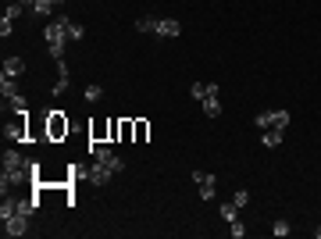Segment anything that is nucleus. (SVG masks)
<instances>
[{
    "mask_svg": "<svg viewBox=\"0 0 321 239\" xmlns=\"http://www.w3.org/2000/svg\"><path fill=\"white\" fill-rule=\"evenodd\" d=\"M43 32H47V50H50V57L61 61V57H64V39H68V18L50 22Z\"/></svg>",
    "mask_w": 321,
    "mask_h": 239,
    "instance_id": "obj_1",
    "label": "nucleus"
},
{
    "mask_svg": "<svg viewBox=\"0 0 321 239\" xmlns=\"http://www.w3.org/2000/svg\"><path fill=\"white\" fill-rule=\"evenodd\" d=\"M90 153H93V161H100V165H107L111 172H122L125 165H122V157H118L111 146H90Z\"/></svg>",
    "mask_w": 321,
    "mask_h": 239,
    "instance_id": "obj_2",
    "label": "nucleus"
},
{
    "mask_svg": "<svg viewBox=\"0 0 321 239\" xmlns=\"http://www.w3.org/2000/svg\"><path fill=\"white\" fill-rule=\"evenodd\" d=\"M193 182L200 186V200H214L218 182H214V175H211V172H193Z\"/></svg>",
    "mask_w": 321,
    "mask_h": 239,
    "instance_id": "obj_3",
    "label": "nucleus"
},
{
    "mask_svg": "<svg viewBox=\"0 0 321 239\" xmlns=\"http://www.w3.org/2000/svg\"><path fill=\"white\" fill-rule=\"evenodd\" d=\"M218 90H221V86L207 83V97L200 100V104H204V114H207V118H218V114H221V100H218Z\"/></svg>",
    "mask_w": 321,
    "mask_h": 239,
    "instance_id": "obj_4",
    "label": "nucleus"
},
{
    "mask_svg": "<svg viewBox=\"0 0 321 239\" xmlns=\"http://www.w3.org/2000/svg\"><path fill=\"white\" fill-rule=\"evenodd\" d=\"M25 232H29V218H25V214H11V218H4V235L18 239V235H25Z\"/></svg>",
    "mask_w": 321,
    "mask_h": 239,
    "instance_id": "obj_5",
    "label": "nucleus"
},
{
    "mask_svg": "<svg viewBox=\"0 0 321 239\" xmlns=\"http://www.w3.org/2000/svg\"><path fill=\"white\" fill-rule=\"evenodd\" d=\"M153 36H165V39H179V36H182V25H179L175 18H157V29H153Z\"/></svg>",
    "mask_w": 321,
    "mask_h": 239,
    "instance_id": "obj_6",
    "label": "nucleus"
},
{
    "mask_svg": "<svg viewBox=\"0 0 321 239\" xmlns=\"http://www.w3.org/2000/svg\"><path fill=\"white\" fill-rule=\"evenodd\" d=\"M47 132H50V139H61V136L68 132V122H64V114H61V111H50V122H47Z\"/></svg>",
    "mask_w": 321,
    "mask_h": 239,
    "instance_id": "obj_7",
    "label": "nucleus"
},
{
    "mask_svg": "<svg viewBox=\"0 0 321 239\" xmlns=\"http://www.w3.org/2000/svg\"><path fill=\"white\" fill-rule=\"evenodd\" d=\"M86 175H90V182H93V186H107V182H111V175H114V172H111V168H107V165H100V161H93V168H90V172H86Z\"/></svg>",
    "mask_w": 321,
    "mask_h": 239,
    "instance_id": "obj_8",
    "label": "nucleus"
},
{
    "mask_svg": "<svg viewBox=\"0 0 321 239\" xmlns=\"http://www.w3.org/2000/svg\"><path fill=\"white\" fill-rule=\"evenodd\" d=\"M29 157H22L18 150H4V172H22Z\"/></svg>",
    "mask_w": 321,
    "mask_h": 239,
    "instance_id": "obj_9",
    "label": "nucleus"
},
{
    "mask_svg": "<svg viewBox=\"0 0 321 239\" xmlns=\"http://www.w3.org/2000/svg\"><path fill=\"white\" fill-rule=\"evenodd\" d=\"M261 143L268 146V150H275V146H282V129H261Z\"/></svg>",
    "mask_w": 321,
    "mask_h": 239,
    "instance_id": "obj_10",
    "label": "nucleus"
},
{
    "mask_svg": "<svg viewBox=\"0 0 321 239\" xmlns=\"http://www.w3.org/2000/svg\"><path fill=\"white\" fill-rule=\"evenodd\" d=\"M0 75H8V78L25 75V61H22V57H8V61H4V71H0Z\"/></svg>",
    "mask_w": 321,
    "mask_h": 239,
    "instance_id": "obj_11",
    "label": "nucleus"
},
{
    "mask_svg": "<svg viewBox=\"0 0 321 239\" xmlns=\"http://www.w3.org/2000/svg\"><path fill=\"white\" fill-rule=\"evenodd\" d=\"M0 93H4V100H15V97H18V86H15V78L0 75Z\"/></svg>",
    "mask_w": 321,
    "mask_h": 239,
    "instance_id": "obj_12",
    "label": "nucleus"
},
{
    "mask_svg": "<svg viewBox=\"0 0 321 239\" xmlns=\"http://www.w3.org/2000/svg\"><path fill=\"white\" fill-rule=\"evenodd\" d=\"M271 125L286 132V125H289V111H282V107H278V111H271Z\"/></svg>",
    "mask_w": 321,
    "mask_h": 239,
    "instance_id": "obj_13",
    "label": "nucleus"
},
{
    "mask_svg": "<svg viewBox=\"0 0 321 239\" xmlns=\"http://www.w3.org/2000/svg\"><path fill=\"white\" fill-rule=\"evenodd\" d=\"M11 111H15V114H18V118H25V114H29V100H25V97H22V93H18V97H15V100H11Z\"/></svg>",
    "mask_w": 321,
    "mask_h": 239,
    "instance_id": "obj_14",
    "label": "nucleus"
},
{
    "mask_svg": "<svg viewBox=\"0 0 321 239\" xmlns=\"http://www.w3.org/2000/svg\"><path fill=\"white\" fill-rule=\"evenodd\" d=\"M136 29H139V32H153V29H157V18H153V15L146 18V15H143V18H136Z\"/></svg>",
    "mask_w": 321,
    "mask_h": 239,
    "instance_id": "obj_15",
    "label": "nucleus"
},
{
    "mask_svg": "<svg viewBox=\"0 0 321 239\" xmlns=\"http://www.w3.org/2000/svg\"><path fill=\"white\" fill-rule=\"evenodd\" d=\"M36 207H39V200H18V214H25V218H32Z\"/></svg>",
    "mask_w": 321,
    "mask_h": 239,
    "instance_id": "obj_16",
    "label": "nucleus"
},
{
    "mask_svg": "<svg viewBox=\"0 0 321 239\" xmlns=\"http://www.w3.org/2000/svg\"><path fill=\"white\" fill-rule=\"evenodd\" d=\"M271 235H278V239H286V235H289V221H286V218H278V221L271 225Z\"/></svg>",
    "mask_w": 321,
    "mask_h": 239,
    "instance_id": "obj_17",
    "label": "nucleus"
},
{
    "mask_svg": "<svg viewBox=\"0 0 321 239\" xmlns=\"http://www.w3.org/2000/svg\"><path fill=\"white\" fill-rule=\"evenodd\" d=\"M83 36H86V29L78 25V22H71V18H68V39H75V43H78Z\"/></svg>",
    "mask_w": 321,
    "mask_h": 239,
    "instance_id": "obj_18",
    "label": "nucleus"
},
{
    "mask_svg": "<svg viewBox=\"0 0 321 239\" xmlns=\"http://www.w3.org/2000/svg\"><path fill=\"white\" fill-rule=\"evenodd\" d=\"M235 211H239L235 204H221V211H218V214H221V218H225V221L232 225V221H239V218H235Z\"/></svg>",
    "mask_w": 321,
    "mask_h": 239,
    "instance_id": "obj_19",
    "label": "nucleus"
},
{
    "mask_svg": "<svg viewBox=\"0 0 321 239\" xmlns=\"http://www.w3.org/2000/svg\"><path fill=\"white\" fill-rule=\"evenodd\" d=\"M22 11H25V4H18V0H15V4H8V11H4V18H22Z\"/></svg>",
    "mask_w": 321,
    "mask_h": 239,
    "instance_id": "obj_20",
    "label": "nucleus"
},
{
    "mask_svg": "<svg viewBox=\"0 0 321 239\" xmlns=\"http://www.w3.org/2000/svg\"><path fill=\"white\" fill-rule=\"evenodd\" d=\"M254 125H257V129H271V111H261V114L254 118Z\"/></svg>",
    "mask_w": 321,
    "mask_h": 239,
    "instance_id": "obj_21",
    "label": "nucleus"
},
{
    "mask_svg": "<svg viewBox=\"0 0 321 239\" xmlns=\"http://www.w3.org/2000/svg\"><path fill=\"white\" fill-rule=\"evenodd\" d=\"M189 93H193V100H204V97H207V83H193Z\"/></svg>",
    "mask_w": 321,
    "mask_h": 239,
    "instance_id": "obj_22",
    "label": "nucleus"
},
{
    "mask_svg": "<svg viewBox=\"0 0 321 239\" xmlns=\"http://www.w3.org/2000/svg\"><path fill=\"white\" fill-rule=\"evenodd\" d=\"M232 200H235V207H247V204H250V193H247V189H239Z\"/></svg>",
    "mask_w": 321,
    "mask_h": 239,
    "instance_id": "obj_23",
    "label": "nucleus"
},
{
    "mask_svg": "<svg viewBox=\"0 0 321 239\" xmlns=\"http://www.w3.org/2000/svg\"><path fill=\"white\" fill-rule=\"evenodd\" d=\"M100 97H104V90H100V86H86V100H90V104H93V100H100Z\"/></svg>",
    "mask_w": 321,
    "mask_h": 239,
    "instance_id": "obj_24",
    "label": "nucleus"
},
{
    "mask_svg": "<svg viewBox=\"0 0 321 239\" xmlns=\"http://www.w3.org/2000/svg\"><path fill=\"white\" fill-rule=\"evenodd\" d=\"M146 132H150V125H146V122H136V132H132V136H136V139H139V143H143V139H146Z\"/></svg>",
    "mask_w": 321,
    "mask_h": 239,
    "instance_id": "obj_25",
    "label": "nucleus"
},
{
    "mask_svg": "<svg viewBox=\"0 0 321 239\" xmlns=\"http://www.w3.org/2000/svg\"><path fill=\"white\" fill-rule=\"evenodd\" d=\"M11 25H15V22H11V18H0V36H4V39H8V36H11V32H15V29H11Z\"/></svg>",
    "mask_w": 321,
    "mask_h": 239,
    "instance_id": "obj_26",
    "label": "nucleus"
},
{
    "mask_svg": "<svg viewBox=\"0 0 321 239\" xmlns=\"http://www.w3.org/2000/svg\"><path fill=\"white\" fill-rule=\"evenodd\" d=\"M228 232H232V239H243V235H247V228L239 225V221H232V228H228Z\"/></svg>",
    "mask_w": 321,
    "mask_h": 239,
    "instance_id": "obj_27",
    "label": "nucleus"
},
{
    "mask_svg": "<svg viewBox=\"0 0 321 239\" xmlns=\"http://www.w3.org/2000/svg\"><path fill=\"white\" fill-rule=\"evenodd\" d=\"M18 4H25V8H32V0H18Z\"/></svg>",
    "mask_w": 321,
    "mask_h": 239,
    "instance_id": "obj_28",
    "label": "nucleus"
},
{
    "mask_svg": "<svg viewBox=\"0 0 321 239\" xmlns=\"http://www.w3.org/2000/svg\"><path fill=\"white\" fill-rule=\"evenodd\" d=\"M314 239H321V228H314Z\"/></svg>",
    "mask_w": 321,
    "mask_h": 239,
    "instance_id": "obj_29",
    "label": "nucleus"
},
{
    "mask_svg": "<svg viewBox=\"0 0 321 239\" xmlns=\"http://www.w3.org/2000/svg\"><path fill=\"white\" fill-rule=\"evenodd\" d=\"M54 4H61V0H54Z\"/></svg>",
    "mask_w": 321,
    "mask_h": 239,
    "instance_id": "obj_30",
    "label": "nucleus"
}]
</instances>
